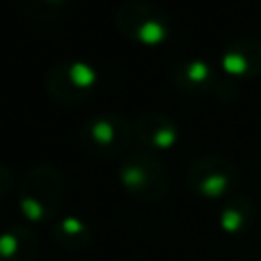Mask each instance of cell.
Listing matches in <instances>:
<instances>
[{"mask_svg": "<svg viewBox=\"0 0 261 261\" xmlns=\"http://www.w3.org/2000/svg\"><path fill=\"white\" fill-rule=\"evenodd\" d=\"M114 18L118 31L143 47H159L171 37L167 12L147 0H126L118 6Z\"/></svg>", "mask_w": 261, "mask_h": 261, "instance_id": "obj_1", "label": "cell"}, {"mask_svg": "<svg viewBox=\"0 0 261 261\" xmlns=\"http://www.w3.org/2000/svg\"><path fill=\"white\" fill-rule=\"evenodd\" d=\"M133 137L137 143L143 145V149L165 151L177 143L179 128L175 120L165 112L151 110V112H143L133 122Z\"/></svg>", "mask_w": 261, "mask_h": 261, "instance_id": "obj_6", "label": "cell"}, {"mask_svg": "<svg viewBox=\"0 0 261 261\" xmlns=\"http://www.w3.org/2000/svg\"><path fill=\"white\" fill-rule=\"evenodd\" d=\"M118 177L124 190L141 200H157L167 188L165 167L145 151L130 153L118 167Z\"/></svg>", "mask_w": 261, "mask_h": 261, "instance_id": "obj_4", "label": "cell"}, {"mask_svg": "<svg viewBox=\"0 0 261 261\" xmlns=\"http://www.w3.org/2000/svg\"><path fill=\"white\" fill-rule=\"evenodd\" d=\"M98 82H100L98 69L84 59L59 61L49 69L45 77L47 92L55 100L67 102V104L86 100L96 90Z\"/></svg>", "mask_w": 261, "mask_h": 261, "instance_id": "obj_3", "label": "cell"}, {"mask_svg": "<svg viewBox=\"0 0 261 261\" xmlns=\"http://www.w3.org/2000/svg\"><path fill=\"white\" fill-rule=\"evenodd\" d=\"M220 71L232 80H247L261 73V41L239 39L226 45L218 57Z\"/></svg>", "mask_w": 261, "mask_h": 261, "instance_id": "obj_7", "label": "cell"}, {"mask_svg": "<svg viewBox=\"0 0 261 261\" xmlns=\"http://www.w3.org/2000/svg\"><path fill=\"white\" fill-rule=\"evenodd\" d=\"M218 73L216 69L206 61V59H186L181 63H177V67L173 69V84L177 90L192 94V96H200L206 92H212L218 86Z\"/></svg>", "mask_w": 261, "mask_h": 261, "instance_id": "obj_8", "label": "cell"}, {"mask_svg": "<svg viewBox=\"0 0 261 261\" xmlns=\"http://www.w3.org/2000/svg\"><path fill=\"white\" fill-rule=\"evenodd\" d=\"M237 179L234 165L216 155L200 157L192 163L188 171V184L192 190L204 198H220L226 192H230L232 184Z\"/></svg>", "mask_w": 261, "mask_h": 261, "instance_id": "obj_5", "label": "cell"}, {"mask_svg": "<svg viewBox=\"0 0 261 261\" xmlns=\"http://www.w3.org/2000/svg\"><path fill=\"white\" fill-rule=\"evenodd\" d=\"M133 139V124L116 112H98L90 116L82 130L80 141L86 151L98 157H112L122 153Z\"/></svg>", "mask_w": 261, "mask_h": 261, "instance_id": "obj_2", "label": "cell"}, {"mask_svg": "<svg viewBox=\"0 0 261 261\" xmlns=\"http://www.w3.org/2000/svg\"><path fill=\"white\" fill-rule=\"evenodd\" d=\"M18 10L35 20H51L55 18L67 0H14Z\"/></svg>", "mask_w": 261, "mask_h": 261, "instance_id": "obj_9", "label": "cell"}]
</instances>
